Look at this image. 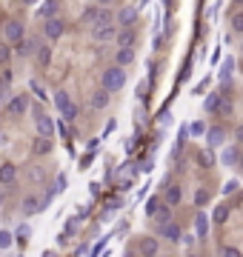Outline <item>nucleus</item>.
<instances>
[{"label":"nucleus","mask_w":243,"mask_h":257,"mask_svg":"<svg viewBox=\"0 0 243 257\" xmlns=\"http://www.w3.org/2000/svg\"><path fill=\"white\" fill-rule=\"evenodd\" d=\"M117 43H120V49H135V32L132 29L117 32Z\"/></svg>","instance_id":"obj_18"},{"label":"nucleus","mask_w":243,"mask_h":257,"mask_svg":"<svg viewBox=\"0 0 243 257\" xmlns=\"http://www.w3.org/2000/svg\"><path fill=\"white\" fill-rule=\"evenodd\" d=\"M55 106H58V112L66 117V120H75V117H78V106L69 100V94H66V92L55 94Z\"/></svg>","instance_id":"obj_3"},{"label":"nucleus","mask_w":243,"mask_h":257,"mask_svg":"<svg viewBox=\"0 0 243 257\" xmlns=\"http://www.w3.org/2000/svg\"><path fill=\"white\" fill-rule=\"evenodd\" d=\"M238 143H243V126L238 128Z\"/></svg>","instance_id":"obj_49"},{"label":"nucleus","mask_w":243,"mask_h":257,"mask_svg":"<svg viewBox=\"0 0 243 257\" xmlns=\"http://www.w3.org/2000/svg\"><path fill=\"white\" fill-rule=\"evenodd\" d=\"M232 29H235V32H238V35H243V12L232 14Z\"/></svg>","instance_id":"obj_34"},{"label":"nucleus","mask_w":243,"mask_h":257,"mask_svg":"<svg viewBox=\"0 0 243 257\" xmlns=\"http://www.w3.org/2000/svg\"><path fill=\"white\" fill-rule=\"evenodd\" d=\"M161 206H163L161 197H149L146 200V206H143V209H146V217H155V214L161 211Z\"/></svg>","instance_id":"obj_24"},{"label":"nucleus","mask_w":243,"mask_h":257,"mask_svg":"<svg viewBox=\"0 0 243 257\" xmlns=\"http://www.w3.org/2000/svg\"><path fill=\"white\" fill-rule=\"evenodd\" d=\"M220 257H243L241 249H235V246H226V249H220Z\"/></svg>","instance_id":"obj_36"},{"label":"nucleus","mask_w":243,"mask_h":257,"mask_svg":"<svg viewBox=\"0 0 243 257\" xmlns=\"http://www.w3.org/2000/svg\"><path fill=\"white\" fill-rule=\"evenodd\" d=\"M126 86V69L123 66H109V69H103V74H100V89H106V92H120Z\"/></svg>","instance_id":"obj_1"},{"label":"nucleus","mask_w":243,"mask_h":257,"mask_svg":"<svg viewBox=\"0 0 243 257\" xmlns=\"http://www.w3.org/2000/svg\"><path fill=\"white\" fill-rule=\"evenodd\" d=\"M195 232H197V237H206V234H209V217H206V211H195Z\"/></svg>","instance_id":"obj_14"},{"label":"nucleus","mask_w":243,"mask_h":257,"mask_svg":"<svg viewBox=\"0 0 243 257\" xmlns=\"http://www.w3.org/2000/svg\"><path fill=\"white\" fill-rule=\"evenodd\" d=\"M63 32H66V23H63L60 17H52V20H46V26H43V35H46L49 40L63 37Z\"/></svg>","instance_id":"obj_6"},{"label":"nucleus","mask_w":243,"mask_h":257,"mask_svg":"<svg viewBox=\"0 0 243 257\" xmlns=\"http://www.w3.org/2000/svg\"><path fill=\"white\" fill-rule=\"evenodd\" d=\"M218 97H220V94H212V97L206 100V112H215V106H218Z\"/></svg>","instance_id":"obj_42"},{"label":"nucleus","mask_w":243,"mask_h":257,"mask_svg":"<svg viewBox=\"0 0 243 257\" xmlns=\"http://www.w3.org/2000/svg\"><path fill=\"white\" fill-rule=\"evenodd\" d=\"M209 128L203 126V123H200V120H195V123H192V126H189V134H192V137H203V134H206Z\"/></svg>","instance_id":"obj_30"},{"label":"nucleus","mask_w":243,"mask_h":257,"mask_svg":"<svg viewBox=\"0 0 243 257\" xmlns=\"http://www.w3.org/2000/svg\"><path fill=\"white\" fill-rule=\"evenodd\" d=\"M32 52H35V40H26V37L14 46V55H20V58H29Z\"/></svg>","instance_id":"obj_20"},{"label":"nucleus","mask_w":243,"mask_h":257,"mask_svg":"<svg viewBox=\"0 0 243 257\" xmlns=\"http://www.w3.org/2000/svg\"><path fill=\"white\" fill-rule=\"evenodd\" d=\"M180 200H183L180 186H169V189H166V194H163V203H166V206H177Z\"/></svg>","instance_id":"obj_16"},{"label":"nucleus","mask_w":243,"mask_h":257,"mask_svg":"<svg viewBox=\"0 0 243 257\" xmlns=\"http://www.w3.org/2000/svg\"><path fill=\"white\" fill-rule=\"evenodd\" d=\"M232 69H235V60H226V63H223V69H220V80H223V83L232 80Z\"/></svg>","instance_id":"obj_29"},{"label":"nucleus","mask_w":243,"mask_h":257,"mask_svg":"<svg viewBox=\"0 0 243 257\" xmlns=\"http://www.w3.org/2000/svg\"><path fill=\"white\" fill-rule=\"evenodd\" d=\"M43 257H55V255H52V252H46V255H43Z\"/></svg>","instance_id":"obj_52"},{"label":"nucleus","mask_w":243,"mask_h":257,"mask_svg":"<svg viewBox=\"0 0 243 257\" xmlns=\"http://www.w3.org/2000/svg\"><path fill=\"white\" fill-rule=\"evenodd\" d=\"M29 234H32V229H29L26 223H20V226H17V240H29Z\"/></svg>","instance_id":"obj_39"},{"label":"nucleus","mask_w":243,"mask_h":257,"mask_svg":"<svg viewBox=\"0 0 243 257\" xmlns=\"http://www.w3.org/2000/svg\"><path fill=\"white\" fill-rule=\"evenodd\" d=\"M81 220H83L81 214H78V217H72V220L66 223V234H75V232H78V226H81Z\"/></svg>","instance_id":"obj_35"},{"label":"nucleus","mask_w":243,"mask_h":257,"mask_svg":"<svg viewBox=\"0 0 243 257\" xmlns=\"http://www.w3.org/2000/svg\"><path fill=\"white\" fill-rule=\"evenodd\" d=\"M209 200H212V194H209L206 189H197V192H195V203H197V206H206Z\"/></svg>","instance_id":"obj_33"},{"label":"nucleus","mask_w":243,"mask_h":257,"mask_svg":"<svg viewBox=\"0 0 243 257\" xmlns=\"http://www.w3.org/2000/svg\"><path fill=\"white\" fill-rule=\"evenodd\" d=\"M3 37H6V43H20L23 40V23H17V20H9V23L3 26Z\"/></svg>","instance_id":"obj_5"},{"label":"nucleus","mask_w":243,"mask_h":257,"mask_svg":"<svg viewBox=\"0 0 243 257\" xmlns=\"http://www.w3.org/2000/svg\"><path fill=\"white\" fill-rule=\"evenodd\" d=\"M55 189H58V192H63V189H66V175H58V180H55Z\"/></svg>","instance_id":"obj_43"},{"label":"nucleus","mask_w":243,"mask_h":257,"mask_svg":"<svg viewBox=\"0 0 243 257\" xmlns=\"http://www.w3.org/2000/svg\"><path fill=\"white\" fill-rule=\"evenodd\" d=\"M115 0H97V6H112Z\"/></svg>","instance_id":"obj_48"},{"label":"nucleus","mask_w":243,"mask_h":257,"mask_svg":"<svg viewBox=\"0 0 243 257\" xmlns=\"http://www.w3.org/2000/svg\"><path fill=\"white\" fill-rule=\"evenodd\" d=\"M158 234H161L163 240H172V243H177L180 240V226L177 223H166V226H158Z\"/></svg>","instance_id":"obj_9"},{"label":"nucleus","mask_w":243,"mask_h":257,"mask_svg":"<svg viewBox=\"0 0 243 257\" xmlns=\"http://www.w3.org/2000/svg\"><path fill=\"white\" fill-rule=\"evenodd\" d=\"M197 163L203 166V169H212V166H215V154H212V149H203V152L197 154Z\"/></svg>","instance_id":"obj_26"},{"label":"nucleus","mask_w":243,"mask_h":257,"mask_svg":"<svg viewBox=\"0 0 243 257\" xmlns=\"http://www.w3.org/2000/svg\"><path fill=\"white\" fill-rule=\"evenodd\" d=\"M49 60H52V49L40 46V49H37V63H40V66H49Z\"/></svg>","instance_id":"obj_28"},{"label":"nucleus","mask_w":243,"mask_h":257,"mask_svg":"<svg viewBox=\"0 0 243 257\" xmlns=\"http://www.w3.org/2000/svg\"><path fill=\"white\" fill-rule=\"evenodd\" d=\"M132 60H135V49H117L115 52V66H123V69H126Z\"/></svg>","instance_id":"obj_15"},{"label":"nucleus","mask_w":243,"mask_h":257,"mask_svg":"<svg viewBox=\"0 0 243 257\" xmlns=\"http://www.w3.org/2000/svg\"><path fill=\"white\" fill-rule=\"evenodd\" d=\"M158 120H161V123H163V126H169V123H172V120H174V117H172V112H169V109H163V112H161V115H158Z\"/></svg>","instance_id":"obj_40"},{"label":"nucleus","mask_w":243,"mask_h":257,"mask_svg":"<svg viewBox=\"0 0 243 257\" xmlns=\"http://www.w3.org/2000/svg\"><path fill=\"white\" fill-rule=\"evenodd\" d=\"M58 14V0H46L43 6H40V17H46V20H52Z\"/></svg>","instance_id":"obj_22"},{"label":"nucleus","mask_w":243,"mask_h":257,"mask_svg":"<svg viewBox=\"0 0 243 257\" xmlns=\"http://www.w3.org/2000/svg\"><path fill=\"white\" fill-rule=\"evenodd\" d=\"M123 257H135V252H132V249H126V252H123Z\"/></svg>","instance_id":"obj_50"},{"label":"nucleus","mask_w":243,"mask_h":257,"mask_svg":"<svg viewBox=\"0 0 243 257\" xmlns=\"http://www.w3.org/2000/svg\"><path fill=\"white\" fill-rule=\"evenodd\" d=\"M14 177H17V166L0 163V186H9V183H14Z\"/></svg>","instance_id":"obj_12"},{"label":"nucleus","mask_w":243,"mask_h":257,"mask_svg":"<svg viewBox=\"0 0 243 257\" xmlns=\"http://www.w3.org/2000/svg\"><path fill=\"white\" fill-rule=\"evenodd\" d=\"M26 109H29V97H26V94H17V97L9 100V112H12L14 117L26 115Z\"/></svg>","instance_id":"obj_10"},{"label":"nucleus","mask_w":243,"mask_h":257,"mask_svg":"<svg viewBox=\"0 0 243 257\" xmlns=\"http://www.w3.org/2000/svg\"><path fill=\"white\" fill-rule=\"evenodd\" d=\"M37 209H40V200H37L35 194H26L23 197V214H35Z\"/></svg>","instance_id":"obj_23"},{"label":"nucleus","mask_w":243,"mask_h":257,"mask_svg":"<svg viewBox=\"0 0 243 257\" xmlns=\"http://www.w3.org/2000/svg\"><path fill=\"white\" fill-rule=\"evenodd\" d=\"M155 223H158V226H166V223H172V206H166V203H163L161 211L155 214Z\"/></svg>","instance_id":"obj_21"},{"label":"nucleus","mask_w":243,"mask_h":257,"mask_svg":"<svg viewBox=\"0 0 243 257\" xmlns=\"http://www.w3.org/2000/svg\"><path fill=\"white\" fill-rule=\"evenodd\" d=\"M37 0H23V6H35Z\"/></svg>","instance_id":"obj_51"},{"label":"nucleus","mask_w":243,"mask_h":257,"mask_svg":"<svg viewBox=\"0 0 243 257\" xmlns=\"http://www.w3.org/2000/svg\"><path fill=\"white\" fill-rule=\"evenodd\" d=\"M12 60V46L9 43H0V66H6Z\"/></svg>","instance_id":"obj_31"},{"label":"nucleus","mask_w":243,"mask_h":257,"mask_svg":"<svg viewBox=\"0 0 243 257\" xmlns=\"http://www.w3.org/2000/svg\"><path fill=\"white\" fill-rule=\"evenodd\" d=\"M97 14H100V6H89L86 12H81V23L94 26V23H97Z\"/></svg>","instance_id":"obj_19"},{"label":"nucleus","mask_w":243,"mask_h":257,"mask_svg":"<svg viewBox=\"0 0 243 257\" xmlns=\"http://www.w3.org/2000/svg\"><path fill=\"white\" fill-rule=\"evenodd\" d=\"M220 163H223V166L241 163V149H238V146H226V149L220 152Z\"/></svg>","instance_id":"obj_11"},{"label":"nucleus","mask_w":243,"mask_h":257,"mask_svg":"<svg viewBox=\"0 0 243 257\" xmlns=\"http://www.w3.org/2000/svg\"><path fill=\"white\" fill-rule=\"evenodd\" d=\"M138 17H140L138 6H123V9H117V14H115V20L123 26V29H132V26L138 23Z\"/></svg>","instance_id":"obj_4"},{"label":"nucleus","mask_w":243,"mask_h":257,"mask_svg":"<svg viewBox=\"0 0 243 257\" xmlns=\"http://www.w3.org/2000/svg\"><path fill=\"white\" fill-rule=\"evenodd\" d=\"M146 89H149V80H143V83L138 86V97H143V94H146Z\"/></svg>","instance_id":"obj_44"},{"label":"nucleus","mask_w":243,"mask_h":257,"mask_svg":"<svg viewBox=\"0 0 243 257\" xmlns=\"http://www.w3.org/2000/svg\"><path fill=\"white\" fill-rule=\"evenodd\" d=\"M35 152L37 154H49V152H52V140H49V137H37V140H35Z\"/></svg>","instance_id":"obj_27"},{"label":"nucleus","mask_w":243,"mask_h":257,"mask_svg":"<svg viewBox=\"0 0 243 257\" xmlns=\"http://www.w3.org/2000/svg\"><path fill=\"white\" fill-rule=\"evenodd\" d=\"M12 246V232H0V252Z\"/></svg>","instance_id":"obj_37"},{"label":"nucleus","mask_w":243,"mask_h":257,"mask_svg":"<svg viewBox=\"0 0 243 257\" xmlns=\"http://www.w3.org/2000/svg\"><path fill=\"white\" fill-rule=\"evenodd\" d=\"M226 217H229V209H226V206H218V209H215V214H212V220L218 223H226Z\"/></svg>","instance_id":"obj_32"},{"label":"nucleus","mask_w":243,"mask_h":257,"mask_svg":"<svg viewBox=\"0 0 243 257\" xmlns=\"http://www.w3.org/2000/svg\"><path fill=\"white\" fill-rule=\"evenodd\" d=\"M92 37L97 40V43H106V40L117 37V29H115L112 23H106V26H92Z\"/></svg>","instance_id":"obj_7"},{"label":"nucleus","mask_w":243,"mask_h":257,"mask_svg":"<svg viewBox=\"0 0 243 257\" xmlns=\"http://www.w3.org/2000/svg\"><path fill=\"white\" fill-rule=\"evenodd\" d=\"M235 3H238V6H243V0H235Z\"/></svg>","instance_id":"obj_54"},{"label":"nucleus","mask_w":243,"mask_h":257,"mask_svg":"<svg viewBox=\"0 0 243 257\" xmlns=\"http://www.w3.org/2000/svg\"><path fill=\"white\" fill-rule=\"evenodd\" d=\"M3 97H6V83L0 86V103H3Z\"/></svg>","instance_id":"obj_47"},{"label":"nucleus","mask_w":243,"mask_h":257,"mask_svg":"<svg viewBox=\"0 0 243 257\" xmlns=\"http://www.w3.org/2000/svg\"><path fill=\"white\" fill-rule=\"evenodd\" d=\"M29 86H32V92H35L37 97H40V100H46V89H43V86H40V83H37V80H32V83H29Z\"/></svg>","instance_id":"obj_38"},{"label":"nucleus","mask_w":243,"mask_h":257,"mask_svg":"<svg viewBox=\"0 0 243 257\" xmlns=\"http://www.w3.org/2000/svg\"><path fill=\"white\" fill-rule=\"evenodd\" d=\"M138 255L140 257H161V243H158V237H152V234L140 237L138 240Z\"/></svg>","instance_id":"obj_2"},{"label":"nucleus","mask_w":243,"mask_h":257,"mask_svg":"<svg viewBox=\"0 0 243 257\" xmlns=\"http://www.w3.org/2000/svg\"><path fill=\"white\" fill-rule=\"evenodd\" d=\"M109 94H112V92H106V89L94 92V94H92V109H106V106H109V100H112Z\"/></svg>","instance_id":"obj_17"},{"label":"nucleus","mask_w":243,"mask_h":257,"mask_svg":"<svg viewBox=\"0 0 243 257\" xmlns=\"http://www.w3.org/2000/svg\"><path fill=\"white\" fill-rule=\"evenodd\" d=\"M223 140H226V131H223V128H209V131H206L209 149H218V146H223Z\"/></svg>","instance_id":"obj_13"},{"label":"nucleus","mask_w":243,"mask_h":257,"mask_svg":"<svg viewBox=\"0 0 243 257\" xmlns=\"http://www.w3.org/2000/svg\"><path fill=\"white\" fill-rule=\"evenodd\" d=\"M97 146H100V137H94V140H89V152H94Z\"/></svg>","instance_id":"obj_46"},{"label":"nucleus","mask_w":243,"mask_h":257,"mask_svg":"<svg viewBox=\"0 0 243 257\" xmlns=\"http://www.w3.org/2000/svg\"><path fill=\"white\" fill-rule=\"evenodd\" d=\"M241 169H243V152H241Z\"/></svg>","instance_id":"obj_53"},{"label":"nucleus","mask_w":243,"mask_h":257,"mask_svg":"<svg viewBox=\"0 0 243 257\" xmlns=\"http://www.w3.org/2000/svg\"><path fill=\"white\" fill-rule=\"evenodd\" d=\"M192 257H195V255H192Z\"/></svg>","instance_id":"obj_56"},{"label":"nucleus","mask_w":243,"mask_h":257,"mask_svg":"<svg viewBox=\"0 0 243 257\" xmlns=\"http://www.w3.org/2000/svg\"><path fill=\"white\" fill-rule=\"evenodd\" d=\"M35 123H37V134H40V137H52V134H55V120H52V117H46V115H40V117H35Z\"/></svg>","instance_id":"obj_8"},{"label":"nucleus","mask_w":243,"mask_h":257,"mask_svg":"<svg viewBox=\"0 0 243 257\" xmlns=\"http://www.w3.org/2000/svg\"><path fill=\"white\" fill-rule=\"evenodd\" d=\"M235 189H238V180H229V183L220 189V192H223V194H235Z\"/></svg>","instance_id":"obj_41"},{"label":"nucleus","mask_w":243,"mask_h":257,"mask_svg":"<svg viewBox=\"0 0 243 257\" xmlns=\"http://www.w3.org/2000/svg\"><path fill=\"white\" fill-rule=\"evenodd\" d=\"M241 52H243V40H241Z\"/></svg>","instance_id":"obj_55"},{"label":"nucleus","mask_w":243,"mask_h":257,"mask_svg":"<svg viewBox=\"0 0 243 257\" xmlns=\"http://www.w3.org/2000/svg\"><path fill=\"white\" fill-rule=\"evenodd\" d=\"M135 143H138V137H129V140H126V152H132V149H135Z\"/></svg>","instance_id":"obj_45"},{"label":"nucleus","mask_w":243,"mask_h":257,"mask_svg":"<svg viewBox=\"0 0 243 257\" xmlns=\"http://www.w3.org/2000/svg\"><path fill=\"white\" fill-rule=\"evenodd\" d=\"M215 112H218L220 117H229V115H232V100H229V97H218V106H215Z\"/></svg>","instance_id":"obj_25"}]
</instances>
